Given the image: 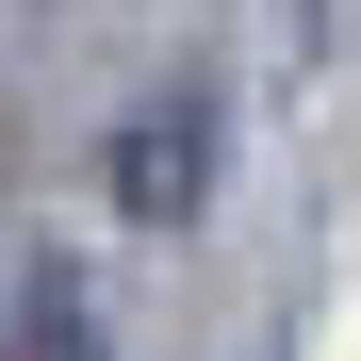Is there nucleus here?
I'll return each instance as SVG.
<instances>
[{
  "mask_svg": "<svg viewBox=\"0 0 361 361\" xmlns=\"http://www.w3.org/2000/svg\"><path fill=\"white\" fill-rule=\"evenodd\" d=\"M197 180H214V148H197V115H148V132L115 148V197H132V214H197Z\"/></svg>",
  "mask_w": 361,
  "mask_h": 361,
  "instance_id": "nucleus-1",
  "label": "nucleus"
}]
</instances>
